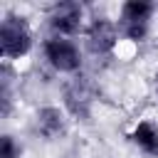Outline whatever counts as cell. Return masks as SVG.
I'll return each instance as SVG.
<instances>
[{"label": "cell", "instance_id": "cell-1", "mask_svg": "<svg viewBox=\"0 0 158 158\" xmlns=\"http://www.w3.org/2000/svg\"><path fill=\"white\" fill-rule=\"evenodd\" d=\"M32 49V32L25 17L7 15L0 25V54L7 59H20Z\"/></svg>", "mask_w": 158, "mask_h": 158}, {"label": "cell", "instance_id": "cell-2", "mask_svg": "<svg viewBox=\"0 0 158 158\" xmlns=\"http://www.w3.org/2000/svg\"><path fill=\"white\" fill-rule=\"evenodd\" d=\"M153 5L151 2H141V0H128L121 5V20H118V32L131 40V42H141L148 35V20L153 15Z\"/></svg>", "mask_w": 158, "mask_h": 158}, {"label": "cell", "instance_id": "cell-3", "mask_svg": "<svg viewBox=\"0 0 158 158\" xmlns=\"http://www.w3.org/2000/svg\"><path fill=\"white\" fill-rule=\"evenodd\" d=\"M44 57L57 72H64V74H72L81 67V54L77 49V44L59 35H54L44 42Z\"/></svg>", "mask_w": 158, "mask_h": 158}, {"label": "cell", "instance_id": "cell-4", "mask_svg": "<svg viewBox=\"0 0 158 158\" xmlns=\"http://www.w3.org/2000/svg\"><path fill=\"white\" fill-rule=\"evenodd\" d=\"M81 20H84V10L79 2H57L49 10V25L59 37L77 35L81 30Z\"/></svg>", "mask_w": 158, "mask_h": 158}, {"label": "cell", "instance_id": "cell-5", "mask_svg": "<svg viewBox=\"0 0 158 158\" xmlns=\"http://www.w3.org/2000/svg\"><path fill=\"white\" fill-rule=\"evenodd\" d=\"M118 25H114L111 20H94L86 27V47L94 54H106L114 49V44L118 42Z\"/></svg>", "mask_w": 158, "mask_h": 158}, {"label": "cell", "instance_id": "cell-6", "mask_svg": "<svg viewBox=\"0 0 158 158\" xmlns=\"http://www.w3.org/2000/svg\"><path fill=\"white\" fill-rule=\"evenodd\" d=\"M131 143H136L143 153L158 156V123L156 121H138L131 131Z\"/></svg>", "mask_w": 158, "mask_h": 158}, {"label": "cell", "instance_id": "cell-7", "mask_svg": "<svg viewBox=\"0 0 158 158\" xmlns=\"http://www.w3.org/2000/svg\"><path fill=\"white\" fill-rule=\"evenodd\" d=\"M37 128L40 133H44L47 138H54L64 131V116L57 106H44L37 111Z\"/></svg>", "mask_w": 158, "mask_h": 158}, {"label": "cell", "instance_id": "cell-8", "mask_svg": "<svg viewBox=\"0 0 158 158\" xmlns=\"http://www.w3.org/2000/svg\"><path fill=\"white\" fill-rule=\"evenodd\" d=\"M0 158H20V148L15 146L12 136H2V146H0Z\"/></svg>", "mask_w": 158, "mask_h": 158}]
</instances>
